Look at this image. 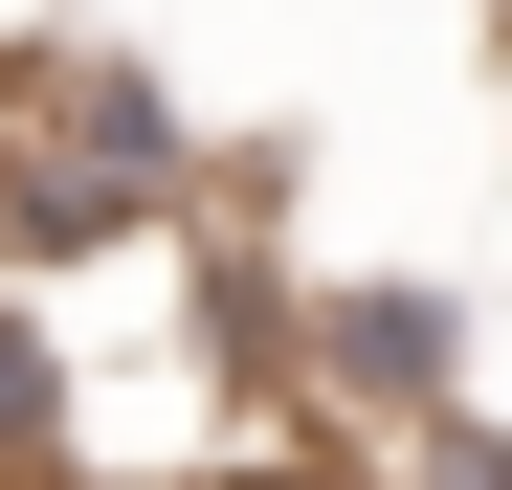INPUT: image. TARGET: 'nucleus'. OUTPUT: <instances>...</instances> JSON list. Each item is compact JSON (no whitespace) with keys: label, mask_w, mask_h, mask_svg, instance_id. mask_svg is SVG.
<instances>
[{"label":"nucleus","mask_w":512,"mask_h":490,"mask_svg":"<svg viewBox=\"0 0 512 490\" xmlns=\"http://www.w3.org/2000/svg\"><path fill=\"white\" fill-rule=\"evenodd\" d=\"M179 201H201V156H179V112H156L112 45H45V67H0V268L179 245Z\"/></svg>","instance_id":"obj_1"}]
</instances>
